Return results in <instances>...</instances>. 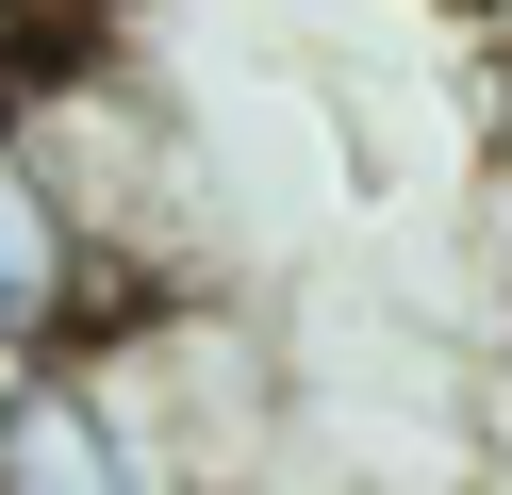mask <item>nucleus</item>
I'll return each mask as SVG.
<instances>
[{
    "label": "nucleus",
    "mask_w": 512,
    "mask_h": 495,
    "mask_svg": "<svg viewBox=\"0 0 512 495\" xmlns=\"http://www.w3.org/2000/svg\"><path fill=\"white\" fill-rule=\"evenodd\" d=\"M0 495H133L83 363H0Z\"/></svg>",
    "instance_id": "7ed1b4c3"
},
{
    "label": "nucleus",
    "mask_w": 512,
    "mask_h": 495,
    "mask_svg": "<svg viewBox=\"0 0 512 495\" xmlns=\"http://www.w3.org/2000/svg\"><path fill=\"white\" fill-rule=\"evenodd\" d=\"M496 281H512V182H496Z\"/></svg>",
    "instance_id": "423d86ee"
},
{
    "label": "nucleus",
    "mask_w": 512,
    "mask_h": 495,
    "mask_svg": "<svg viewBox=\"0 0 512 495\" xmlns=\"http://www.w3.org/2000/svg\"><path fill=\"white\" fill-rule=\"evenodd\" d=\"M100 17L116 0H0V116H34L67 66H100Z\"/></svg>",
    "instance_id": "20e7f679"
},
{
    "label": "nucleus",
    "mask_w": 512,
    "mask_h": 495,
    "mask_svg": "<svg viewBox=\"0 0 512 495\" xmlns=\"http://www.w3.org/2000/svg\"><path fill=\"white\" fill-rule=\"evenodd\" d=\"M463 17H512V0H463Z\"/></svg>",
    "instance_id": "0eeeda50"
},
{
    "label": "nucleus",
    "mask_w": 512,
    "mask_h": 495,
    "mask_svg": "<svg viewBox=\"0 0 512 495\" xmlns=\"http://www.w3.org/2000/svg\"><path fill=\"white\" fill-rule=\"evenodd\" d=\"M479 495H512V479H479Z\"/></svg>",
    "instance_id": "6e6552de"
},
{
    "label": "nucleus",
    "mask_w": 512,
    "mask_h": 495,
    "mask_svg": "<svg viewBox=\"0 0 512 495\" xmlns=\"http://www.w3.org/2000/svg\"><path fill=\"white\" fill-rule=\"evenodd\" d=\"M496 33H512V17H496ZM496 149H512V50H496Z\"/></svg>",
    "instance_id": "39448f33"
},
{
    "label": "nucleus",
    "mask_w": 512,
    "mask_h": 495,
    "mask_svg": "<svg viewBox=\"0 0 512 495\" xmlns=\"http://www.w3.org/2000/svg\"><path fill=\"white\" fill-rule=\"evenodd\" d=\"M149 281H116L100 248H83V215H67V182L34 165V132L0 116V363H50V347H83L100 314H133Z\"/></svg>",
    "instance_id": "f03ea898"
},
{
    "label": "nucleus",
    "mask_w": 512,
    "mask_h": 495,
    "mask_svg": "<svg viewBox=\"0 0 512 495\" xmlns=\"http://www.w3.org/2000/svg\"><path fill=\"white\" fill-rule=\"evenodd\" d=\"M50 363H83V396L116 413L133 495H265L281 479V429H298V413H281V347L215 281L133 297V314H100L83 347H50Z\"/></svg>",
    "instance_id": "f257e3e1"
}]
</instances>
